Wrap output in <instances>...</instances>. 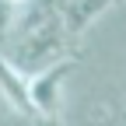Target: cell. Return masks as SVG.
Wrapping results in <instances>:
<instances>
[{
    "label": "cell",
    "mask_w": 126,
    "mask_h": 126,
    "mask_svg": "<svg viewBox=\"0 0 126 126\" xmlns=\"http://www.w3.org/2000/svg\"><path fill=\"white\" fill-rule=\"evenodd\" d=\"M7 4H14V7H25V4H28V0H7Z\"/></svg>",
    "instance_id": "cell-5"
},
{
    "label": "cell",
    "mask_w": 126,
    "mask_h": 126,
    "mask_svg": "<svg viewBox=\"0 0 126 126\" xmlns=\"http://www.w3.org/2000/svg\"><path fill=\"white\" fill-rule=\"evenodd\" d=\"M60 4H63V0H60Z\"/></svg>",
    "instance_id": "cell-8"
},
{
    "label": "cell",
    "mask_w": 126,
    "mask_h": 126,
    "mask_svg": "<svg viewBox=\"0 0 126 126\" xmlns=\"http://www.w3.org/2000/svg\"><path fill=\"white\" fill-rule=\"evenodd\" d=\"M119 126H126V112H123V119H119Z\"/></svg>",
    "instance_id": "cell-7"
},
{
    "label": "cell",
    "mask_w": 126,
    "mask_h": 126,
    "mask_svg": "<svg viewBox=\"0 0 126 126\" xmlns=\"http://www.w3.org/2000/svg\"><path fill=\"white\" fill-rule=\"evenodd\" d=\"M14 21H18V7H14V4H7V0H0V49H4V42L11 39Z\"/></svg>",
    "instance_id": "cell-4"
},
{
    "label": "cell",
    "mask_w": 126,
    "mask_h": 126,
    "mask_svg": "<svg viewBox=\"0 0 126 126\" xmlns=\"http://www.w3.org/2000/svg\"><path fill=\"white\" fill-rule=\"evenodd\" d=\"M70 70H74V60L67 56V60L53 63V67L39 70L35 77H28V94H32V105H35V112H39V116L49 119V116L56 112L60 88H63V81H67V74H70Z\"/></svg>",
    "instance_id": "cell-1"
},
{
    "label": "cell",
    "mask_w": 126,
    "mask_h": 126,
    "mask_svg": "<svg viewBox=\"0 0 126 126\" xmlns=\"http://www.w3.org/2000/svg\"><path fill=\"white\" fill-rule=\"evenodd\" d=\"M42 126H56V123H53V119H46V123H42Z\"/></svg>",
    "instance_id": "cell-6"
},
{
    "label": "cell",
    "mask_w": 126,
    "mask_h": 126,
    "mask_svg": "<svg viewBox=\"0 0 126 126\" xmlns=\"http://www.w3.org/2000/svg\"><path fill=\"white\" fill-rule=\"evenodd\" d=\"M0 94L18 109V112L25 116H39L35 105H32V94H28V77H21L18 70L11 67V63L4 60V53H0Z\"/></svg>",
    "instance_id": "cell-3"
},
{
    "label": "cell",
    "mask_w": 126,
    "mask_h": 126,
    "mask_svg": "<svg viewBox=\"0 0 126 126\" xmlns=\"http://www.w3.org/2000/svg\"><path fill=\"white\" fill-rule=\"evenodd\" d=\"M112 7V0H63L60 14H63V28L70 32V39H77L81 32H88L102 14Z\"/></svg>",
    "instance_id": "cell-2"
}]
</instances>
